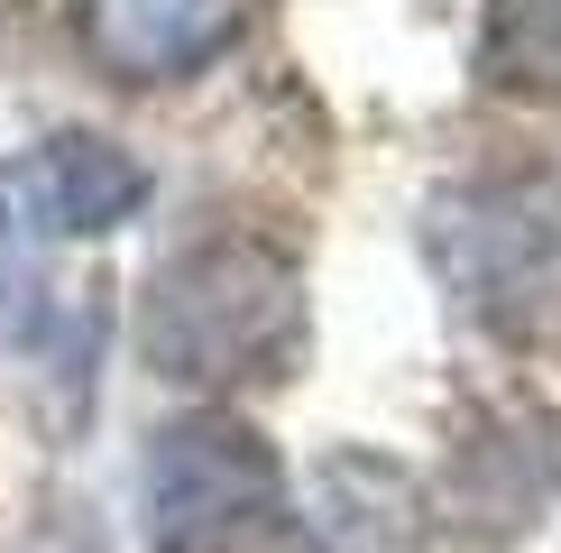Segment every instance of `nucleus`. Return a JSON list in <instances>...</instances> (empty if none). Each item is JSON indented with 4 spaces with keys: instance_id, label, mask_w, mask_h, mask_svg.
<instances>
[{
    "instance_id": "f257e3e1",
    "label": "nucleus",
    "mask_w": 561,
    "mask_h": 553,
    "mask_svg": "<svg viewBox=\"0 0 561 553\" xmlns=\"http://www.w3.org/2000/svg\"><path fill=\"white\" fill-rule=\"evenodd\" d=\"M138 351L175 387H276L304 360V276L259 230H213L157 259Z\"/></svg>"
},
{
    "instance_id": "f03ea898",
    "label": "nucleus",
    "mask_w": 561,
    "mask_h": 553,
    "mask_svg": "<svg viewBox=\"0 0 561 553\" xmlns=\"http://www.w3.org/2000/svg\"><path fill=\"white\" fill-rule=\"evenodd\" d=\"M424 249L451 286V305L488 323L497 341L561 332V176L552 167L442 184L424 213Z\"/></svg>"
},
{
    "instance_id": "7ed1b4c3",
    "label": "nucleus",
    "mask_w": 561,
    "mask_h": 553,
    "mask_svg": "<svg viewBox=\"0 0 561 553\" xmlns=\"http://www.w3.org/2000/svg\"><path fill=\"white\" fill-rule=\"evenodd\" d=\"M157 553H267L295 535L286 517V471H276L267 433L240 415L203 406L148 433V471H138Z\"/></svg>"
},
{
    "instance_id": "20e7f679",
    "label": "nucleus",
    "mask_w": 561,
    "mask_h": 553,
    "mask_svg": "<svg viewBox=\"0 0 561 553\" xmlns=\"http://www.w3.org/2000/svg\"><path fill=\"white\" fill-rule=\"evenodd\" d=\"M259 0H75V37L111 83H184L249 37Z\"/></svg>"
},
{
    "instance_id": "39448f33",
    "label": "nucleus",
    "mask_w": 561,
    "mask_h": 553,
    "mask_svg": "<svg viewBox=\"0 0 561 553\" xmlns=\"http://www.w3.org/2000/svg\"><path fill=\"white\" fill-rule=\"evenodd\" d=\"M424 479L387 452H332L313 471L286 553H424Z\"/></svg>"
},
{
    "instance_id": "423d86ee",
    "label": "nucleus",
    "mask_w": 561,
    "mask_h": 553,
    "mask_svg": "<svg viewBox=\"0 0 561 553\" xmlns=\"http://www.w3.org/2000/svg\"><path fill=\"white\" fill-rule=\"evenodd\" d=\"M19 194H37V222H56V230H111L148 203V167L102 129H56L28 157Z\"/></svg>"
},
{
    "instance_id": "0eeeda50",
    "label": "nucleus",
    "mask_w": 561,
    "mask_h": 553,
    "mask_svg": "<svg viewBox=\"0 0 561 553\" xmlns=\"http://www.w3.org/2000/svg\"><path fill=\"white\" fill-rule=\"evenodd\" d=\"M479 65L506 92H561V0H488Z\"/></svg>"
},
{
    "instance_id": "6e6552de",
    "label": "nucleus",
    "mask_w": 561,
    "mask_h": 553,
    "mask_svg": "<svg viewBox=\"0 0 561 553\" xmlns=\"http://www.w3.org/2000/svg\"><path fill=\"white\" fill-rule=\"evenodd\" d=\"M46 314L37 249H28V194H0V341H28Z\"/></svg>"
}]
</instances>
